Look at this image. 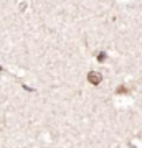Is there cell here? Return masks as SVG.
Segmentation results:
<instances>
[{
	"label": "cell",
	"mask_w": 142,
	"mask_h": 148,
	"mask_svg": "<svg viewBox=\"0 0 142 148\" xmlns=\"http://www.w3.org/2000/svg\"><path fill=\"white\" fill-rule=\"evenodd\" d=\"M104 58H106V56H104V53H99V56H98V59H99V61H104Z\"/></svg>",
	"instance_id": "obj_2"
},
{
	"label": "cell",
	"mask_w": 142,
	"mask_h": 148,
	"mask_svg": "<svg viewBox=\"0 0 142 148\" xmlns=\"http://www.w3.org/2000/svg\"><path fill=\"white\" fill-rule=\"evenodd\" d=\"M88 81H89L91 84H94V86H98L103 81V76H101L99 73H96V71H93V73H89L88 74Z\"/></svg>",
	"instance_id": "obj_1"
}]
</instances>
